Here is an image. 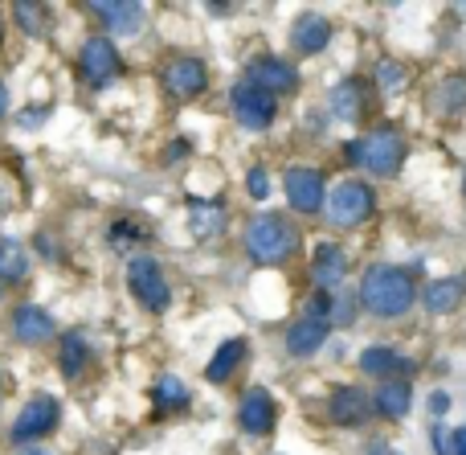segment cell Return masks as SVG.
Segmentation results:
<instances>
[{
    "label": "cell",
    "instance_id": "1",
    "mask_svg": "<svg viewBox=\"0 0 466 455\" xmlns=\"http://www.w3.org/2000/svg\"><path fill=\"white\" fill-rule=\"evenodd\" d=\"M356 300H360L364 312L380 320H397L418 304V284L405 267H393V263H372L364 271L360 287H356Z\"/></svg>",
    "mask_w": 466,
    "mask_h": 455
},
{
    "label": "cell",
    "instance_id": "2",
    "mask_svg": "<svg viewBox=\"0 0 466 455\" xmlns=\"http://www.w3.org/2000/svg\"><path fill=\"white\" fill-rule=\"evenodd\" d=\"M241 246H246V254L258 267H282L303 246V234H299V226L287 213H258V218L246 222Z\"/></svg>",
    "mask_w": 466,
    "mask_h": 455
},
{
    "label": "cell",
    "instance_id": "3",
    "mask_svg": "<svg viewBox=\"0 0 466 455\" xmlns=\"http://www.w3.org/2000/svg\"><path fill=\"white\" fill-rule=\"evenodd\" d=\"M372 210H377V193H372V185H364L360 177L339 181V185L331 189L328 205H323L328 222H331V226H339V230L364 226V222L372 218Z\"/></svg>",
    "mask_w": 466,
    "mask_h": 455
},
{
    "label": "cell",
    "instance_id": "4",
    "mask_svg": "<svg viewBox=\"0 0 466 455\" xmlns=\"http://www.w3.org/2000/svg\"><path fill=\"white\" fill-rule=\"evenodd\" d=\"M127 287L147 312H168L172 287H168L164 267L152 259V254H136V259L127 263Z\"/></svg>",
    "mask_w": 466,
    "mask_h": 455
},
{
    "label": "cell",
    "instance_id": "5",
    "mask_svg": "<svg viewBox=\"0 0 466 455\" xmlns=\"http://www.w3.org/2000/svg\"><path fill=\"white\" fill-rule=\"evenodd\" d=\"M229 107H233V119H238L246 131H266L274 119H279V98L266 95V90H262V87H254L249 78L233 82V90H229Z\"/></svg>",
    "mask_w": 466,
    "mask_h": 455
},
{
    "label": "cell",
    "instance_id": "6",
    "mask_svg": "<svg viewBox=\"0 0 466 455\" xmlns=\"http://www.w3.org/2000/svg\"><path fill=\"white\" fill-rule=\"evenodd\" d=\"M360 144V164L369 172H377V177H397L405 164V136L393 128H377L369 131L364 140H356Z\"/></svg>",
    "mask_w": 466,
    "mask_h": 455
},
{
    "label": "cell",
    "instance_id": "7",
    "mask_svg": "<svg viewBox=\"0 0 466 455\" xmlns=\"http://www.w3.org/2000/svg\"><path fill=\"white\" fill-rule=\"evenodd\" d=\"M282 189H287V202L295 213H319L328 205V177L311 164H299V169H287L282 177Z\"/></svg>",
    "mask_w": 466,
    "mask_h": 455
},
{
    "label": "cell",
    "instance_id": "8",
    "mask_svg": "<svg viewBox=\"0 0 466 455\" xmlns=\"http://www.w3.org/2000/svg\"><path fill=\"white\" fill-rule=\"evenodd\" d=\"M78 70L90 87H106L123 74V57L115 49L111 37H86L82 41V54H78Z\"/></svg>",
    "mask_w": 466,
    "mask_h": 455
},
{
    "label": "cell",
    "instance_id": "9",
    "mask_svg": "<svg viewBox=\"0 0 466 455\" xmlns=\"http://www.w3.org/2000/svg\"><path fill=\"white\" fill-rule=\"evenodd\" d=\"M57 415H62L57 398H49V394H37V398H29L21 407V415H16V423H13V443H37V439H46V435L57 427Z\"/></svg>",
    "mask_w": 466,
    "mask_h": 455
},
{
    "label": "cell",
    "instance_id": "10",
    "mask_svg": "<svg viewBox=\"0 0 466 455\" xmlns=\"http://www.w3.org/2000/svg\"><path fill=\"white\" fill-rule=\"evenodd\" d=\"M160 82L172 98H197V95H205V87H209V66H205L201 57H188V54L172 57V62L164 66Z\"/></svg>",
    "mask_w": 466,
    "mask_h": 455
},
{
    "label": "cell",
    "instance_id": "11",
    "mask_svg": "<svg viewBox=\"0 0 466 455\" xmlns=\"http://www.w3.org/2000/svg\"><path fill=\"white\" fill-rule=\"evenodd\" d=\"M90 13H95L98 21H103V29L115 33V37H136L147 25V8L136 5V0H98V5H90Z\"/></svg>",
    "mask_w": 466,
    "mask_h": 455
},
{
    "label": "cell",
    "instance_id": "12",
    "mask_svg": "<svg viewBox=\"0 0 466 455\" xmlns=\"http://www.w3.org/2000/svg\"><path fill=\"white\" fill-rule=\"evenodd\" d=\"M238 423L246 435H270L279 427V402H274V394L262 390V386L246 390V398L238 407Z\"/></svg>",
    "mask_w": 466,
    "mask_h": 455
},
{
    "label": "cell",
    "instance_id": "13",
    "mask_svg": "<svg viewBox=\"0 0 466 455\" xmlns=\"http://www.w3.org/2000/svg\"><path fill=\"white\" fill-rule=\"evenodd\" d=\"M254 87H262L266 95H295L299 90V70L290 62H282V57H254L249 62V74H246Z\"/></svg>",
    "mask_w": 466,
    "mask_h": 455
},
{
    "label": "cell",
    "instance_id": "14",
    "mask_svg": "<svg viewBox=\"0 0 466 455\" xmlns=\"http://www.w3.org/2000/svg\"><path fill=\"white\" fill-rule=\"evenodd\" d=\"M348 275V254L339 243H319L311 254V284L315 292H339Z\"/></svg>",
    "mask_w": 466,
    "mask_h": 455
},
{
    "label": "cell",
    "instance_id": "15",
    "mask_svg": "<svg viewBox=\"0 0 466 455\" xmlns=\"http://www.w3.org/2000/svg\"><path fill=\"white\" fill-rule=\"evenodd\" d=\"M328 415L336 427H360L372 415V398L364 394V386H336L328 398Z\"/></svg>",
    "mask_w": 466,
    "mask_h": 455
},
{
    "label": "cell",
    "instance_id": "16",
    "mask_svg": "<svg viewBox=\"0 0 466 455\" xmlns=\"http://www.w3.org/2000/svg\"><path fill=\"white\" fill-rule=\"evenodd\" d=\"M331 41V21L319 13H303L295 25H290V46H295L299 57H311V54H323Z\"/></svg>",
    "mask_w": 466,
    "mask_h": 455
},
{
    "label": "cell",
    "instance_id": "17",
    "mask_svg": "<svg viewBox=\"0 0 466 455\" xmlns=\"http://www.w3.org/2000/svg\"><path fill=\"white\" fill-rule=\"evenodd\" d=\"M410 407H413L410 377H385L380 390L372 394V410H377L380 419H389V423H401V419L410 415Z\"/></svg>",
    "mask_w": 466,
    "mask_h": 455
},
{
    "label": "cell",
    "instance_id": "18",
    "mask_svg": "<svg viewBox=\"0 0 466 455\" xmlns=\"http://www.w3.org/2000/svg\"><path fill=\"white\" fill-rule=\"evenodd\" d=\"M54 333H57L54 316H49L46 308H37V304H21V308L13 312V336L21 345H46Z\"/></svg>",
    "mask_w": 466,
    "mask_h": 455
},
{
    "label": "cell",
    "instance_id": "19",
    "mask_svg": "<svg viewBox=\"0 0 466 455\" xmlns=\"http://www.w3.org/2000/svg\"><path fill=\"white\" fill-rule=\"evenodd\" d=\"M328 336H331L328 320L299 316L295 325L287 328V353H290V357H311V353H319L323 345H328Z\"/></svg>",
    "mask_w": 466,
    "mask_h": 455
},
{
    "label": "cell",
    "instance_id": "20",
    "mask_svg": "<svg viewBox=\"0 0 466 455\" xmlns=\"http://www.w3.org/2000/svg\"><path fill=\"white\" fill-rule=\"evenodd\" d=\"M328 107L339 123H360L364 119V107H369V95H364V82L360 78H344L339 87H331Z\"/></svg>",
    "mask_w": 466,
    "mask_h": 455
},
{
    "label": "cell",
    "instance_id": "21",
    "mask_svg": "<svg viewBox=\"0 0 466 455\" xmlns=\"http://www.w3.org/2000/svg\"><path fill=\"white\" fill-rule=\"evenodd\" d=\"M462 295H466V275H446V279L426 284L421 304H426V312H434V316H446V312H454L462 304Z\"/></svg>",
    "mask_w": 466,
    "mask_h": 455
},
{
    "label": "cell",
    "instance_id": "22",
    "mask_svg": "<svg viewBox=\"0 0 466 455\" xmlns=\"http://www.w3.org/2000/svg\"><path fill=\"white\" fill-rule=\"evenodd\" d=\"M241 357H246V336H229V341H221V349L213 353V361L205 366V382L226 386L233 377V369L241 366Z\"/></svg>",
    "mask_w": 466,
    "mask_h": 455
},
{
    "label": "cell",
    "instance_id": "23",
    "mask_svg": "<svg viewBox=\"0 0 466 455\" xmlns=\"http://www.w3.org/2000/svg\"><path fill=\"white\" fill-rule=\"evenodd\" d=\"M188 230H193V238H201V243L218 238L221 230H226V205L221 202H193L188 205Z\"/></svg>",
    "mask_w": 466,
    "mask_h": 455
},
{
    "label": "cell",
    "instance_id": "24",
    "mask_svg": "<svg viewBox=\"0 0 466 455\" xmlns=\"http://www.w3.org/2000/svg\"><path fill=\"white\" fill-rule=\"evenodd\" d=\"M356 366H360V374H369V377H397V369H410V361H405L393 345H372V349L360 353Z\"/></svg>",
    "mask_w": 466,
    "mask_h": 455
},
{
    "label": "cell",
    "instance_id": "25",
    "mask_svg": "<svg viewBox=\"0 0 466 455\" xmlns=\"http://www.w3.org/2000/svg\"><path fill=\"white\" fill-rule=\"evenodd\" d=\"M188 402H193V394H188V386L180 382L177 374H164L160 382L152 386V407H156V415H172V410H188Z\"/></svg>",
    "mask_w": 466,
    "mask_h": 455
},
{
    "label": "cell",
    "instance_id": "26",
    "mask_svg": "<svg viewBox=\"0 0 466 455\" xmlns=\"http://www.w3.org/2000/svg\"><path fill=\"white\" fill-rule=\"evenodd\" d=\"M86 361H90V345L82 333H66L62 336V353H57V369H62L66 382L86 374Z\"/></svg>",
    "mask_w": 466,
    "mask_h": 455
},
{
    "label": "cell",
    "instance_id": "27",
    "mask_svg": "<svg viewBox=\"0 0 466 455\" xmlns=\"http://www.w3.org/2000/svg\"><path fill=\"white\" fill-rule=\"evenodd\" d=\"M29 275V251L16 238H0V284H21Z\"/></svg>",
    "mask_w": 466,
    "mask_h": 455
},
{
    "label": "cell",
    "instance_id": "28",
    "mask_svg": "<svg viewBox=\"0 0 466 455\" xmlns=\"http://www.w3.org/2000/svg\"><path fill=\"white\" fill-rule=\"evenodd\" d=\"M13 16H16V25H21L29 37H49V8L46 5H29V0H16L13 5Z\"/></svg>",
    "mask_w": 466,
    "mask_h": 455
},
{
    "label": "cell",
    "instance_id": "29",
    "mask_svg": "<svg viewBox=\"0 0 466 455\" xmlns=\"http://www.w3.org/2000/svg\"><path fill=\"white\" fill-rule=\"evenodd\" d=\"M466 107V78H446L442 87L434 90V111L442 115V119H454Z\"/></svg>",
    "mask_w": 466,
    "mask_h": 455
},
{
    "label": "cell",
    "instance_id": "30",
    "mask_svg": "<svg viewBox=\"0 0 466 455\" xmlns=\"http://www.w3.org/2000/svg\"><path fill=\"white\" fill-rule=\"evenodd\" d=\"M377 87L385 90V95H401V90L410 87V66L397 62V57H385V62L377 66Z\"/></svg>",
    "mask_w": 466,
    "mask_h": 455
},
{
    "label": "cell",
    "instance_id": "31",
    "mask_svg": "<svg viewBox=\"0 0 466 455\" xmlns=\"http://www.w3.org/2000/svg\"><path fill=\"white\" fill-rule=\"evenodd\" d=\"M270 172L262 169V164H254V169L246 172V193L254 197V202H266V197H270Z\"/></svg>",
    "mask_w": 466,
    "mask_h": 455
},
{
    "label": "cell",
    "instance_id": "32",
    "mask_svg": "<svg viewBox=\"0 0 466 455\" xmlns=\"http://www.w3.org/2000/svg\"><path fill=\"white\" fill-rule=\"evenodd\" d=\"M41 123H46V107H41V111H33V107H29V111H21V128L25 131L41 128Z\"/></svg>",
    "mask_w": 466,
    "mask_h": 455
},
{
    "label": "cell",
    "instance_id": "33",
    "mask_svg": "<svg viewBox=\"0 0 466 455\" xmlns=\"http://www.w3.org/2000/svg\"><path fill=\"white\" fill-rule=\"evenodd\" d=\"M430 410H434V419H442L446 410H451V394H442V390H438L434 398H430Z\"/></svg>",
    "mask_w": 466,
    "mask_h": 455
},
{
    "label": "cell",
    "instance_id": "34",
    "mask_svg": "<svg viewBox=\"0 0 466 455\" xmlns=\"http://www.w3.org/2000/svg\"><path fill=\"white\" fill-rule=\"evenodd\" d=\"M451 455H466V427L451 431Z\"/></svg>",
    "mask_w": 466,
    "mask_h": 455
},
{
    "label": "cell",
    "instance_id": "35",
    "mask_svg": "<svg viewBox=\"0 0 466 455\" xmlns=\"http://www.w3.org/2000/svg\"><path fill=\"white\" fill-rule=\"evenodd\" d=\"M434 451L438 455H451V435H446V431H434Z\"/></svg>",
    "mask_w": 466,
    "mask_h": 455
},
{
    "label": "cell",
    "instance_id": "36",
    "mask_svg": "<svg viewBox=\"0 0 466 455\" xmlns=\"http://www.w3.org/2000/svg\"><path fill=\"white\" fill-rule=\"evenodd\" d=\"M364 455H397V448H393V443H385V439H377Z\"/></svg>",
    "mask_w": 466,
    "mask_h": 455
},
{
    "label": "cell",
    "instance_id": "37",
    "mask_svg": "<svg viewBox=\"0 0 466 455\" xmlns=\"http://www.w3.org/2000/svg\"><path fill=\"white\" fill-rule=\"evenodd\" d=\"M185 148H188V144H185V140H177V144H172V148H168V160H180V156H185Z\"/></svg>",
    "mask_w": 466,
    "mask_h": 455
},
{
    "label": "cell",
    "instance_id": "38",
    "mask_svg": "<svg viewBox=\"0 0 466 455\" xmlns=\"http://www.w3.org/2000/svg\"><path fill=\"white\" fill-rule=\"evenodd\" d=\"M5 111H8V87H5V78H0V119H5Z\"/></svg>",
    "mask_w": 466,
    "mask_h": 455
},
{
    "label": "cell",
    "instance_id": "39",
    "mask_svg": "<svg viewBox=\"0 0 466 455\" xmlns=\"http://www.w3.org/2000/svg\"><path fill=\"white\" fill-rule=\"evenodd\" d=\"M21 455H54V451H49V448H25Z\"/></svg>",
    "mask_w": 466,
    "mask_h": 455
},
{
    "label": "cell",
    "instance_id": "40",
    "mask_svg": "<svg viewBox=\"0 0 466 455\" xmlns=\"http://www.w3.org/2000/svg\"><path fill=\"white\" fill-rule=\"evenodd\" d=\"M0 41H5V16H0Z\"/></svg>",
    "mask_w": 466,
    "mask_h": 455
},
{
    "label": "cell",
    "instance_id": "41",
    "mask_svg": "<svg viewBox=\"0 0 466 455\" xmlns=\"http://www.w3.org/2000/svg\"><path fill=\"white\" fill-rule=\"evenodd\" d=\"M462 197H466V172H462Z\"/></svg>",
    "mask_w": 466,
    "mask_h": 455
},
{
    "label": "cell",
    "instance_id": "42",
    "mask_svg": "<svg viewBox=\"0 0 466 455\" xmlns=\"http://www.w3.org/2000/svg\"><path fill=\"white\" fill-rule=\"evenodd\" d=\"M0 386H5V374H0Z\"/></svg>",
    "mask_w": 466,
    "mask_h": 455
}]
</instances>
